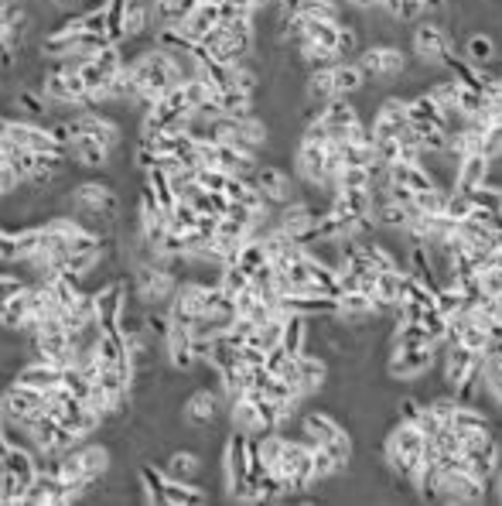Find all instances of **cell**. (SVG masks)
I'll list each match as a JSON object with an SVG mask.
<instances>
[{
	"instance_id": "cell-28",
	"label": "cell",
	"mask_w": 502,
	"mask_h": 506,
	"mask_svg": "<svg viewBox=\"0 0 502 506\" xmlns=\"http://www.w3.org/2000/svg\"><path fill=\"white\" fill-rule=\"evenodd\" d=\"M137 479H140V489H144V500H147V503L164 506V486H168L164 466H155V462L144 459V462L137 466Z\"/></svg>"
},
{
	"instance_id": "cell-53",
	"label": "cell",
	"mask_w": 502,
	"mask_h": 506,
	"mask_svg": "<svg viewBox=\"0 0 502 506\" xmlns=\"http://www.w3.org/2000/svg\"><path fill=\"white\" fill-rule=\"evenodd\" d=\"M479 284H482L485 294L496 298V294L502 291V267H492V264H489V267H479Z\"/></svg>"
},
{
	"instance_id": "cell-18",
	"label": "cell",
	"mask_w": 502,
	"mask_h": 506,
	"mask_svg": "<svg viewBox=\"0 0 502 506\" xmlns=\"http://www.w3.org/2000/svg\"><path fill=\"white\" fill-rule=\"evenodd\" d=\"M301 434H308L314 445H335L342 434H348V428L342 421H335L329 410H305L301 414Z\"/></svg>"
},
{
	"instance_id": "cell-50",
	"label": "cell",
	"mask_w": 502,
	"mask_h": 506,
	"mask_svg": "<svg viewBox=\"0 0 502 506\" xmlns=\"http://www.w3.org/2000/svg\"><path fill=\"white\" fill-rule=\"evenodd\" d=\"M472 202H475L479 209H499L502 213V185L485 181L482 189H475V192H472Z\"/></svg>"
},
{
	"instance_id": "cell-44",
	"label": "cell",
	"mask_w": 502,
	"mask_h": 506,
	"mask_svg": "<svg viewBox=\"0 0 502 506\" xmlns=\"http://www.w3.org/2000/svg\"><path fill=\"white\" fill-rule=\"evenodd\" d=\"M198 209H195L192 198H178V206L172 209V230H178V233H188V230H195L198 226Z\"/></svg>"
},
{
	"instance_id": "cell-21",
	"label": "cell",
	"mask_w": 502,
	"mask_h": 506,
	"mask_svg": "<svg viewBox=\"0 0 502 506\" xmlns=\"http://www.w3.org/2000/svg\"><path fill=\"white\" fill-rule=\"evenodd\" d=\"M0 468H7V472H14L24 486H31L35 483V476H38V451L31 445H0Z\"/></svg>"
},
{
	"instance_id": "cell-2",
	"label": "cell",
	"mask_w": 502,
	"mask_h": 506,
	"mask_svg": "<svg viewBox=\"0 0 502 506\" xmlns=\"http://www.w3.org/2000/svg\"><path fill=\"white\" fill-rule=\"evenodd\" d=\"M406 48H410V59H417L427 69H441L448 55L455 52V35L438 14H424L417 24H410Z\"/></svg>"
},
{
	"instance_id": "cell-48",
	"label": "cell",
	"mask_w": 502,
	"mask_h": 506,
	"mask_svg": "<svg viewBox=\"0 0 502 506\" xmlns=\"http://www.w3.org/2000/svg\"><path fill=\"white\" fill-rule=\"evenodd\" d=\"M421 322H424V329L431 332V339H434L438 346H441V342H448V329H451V322H448V315L441 312L438 305H434V308H427Z\"/></svg>"
},
{
	"instance_id": "cell-57",
	"label": "cell",
	"mask_w": 502,
	"mask_h": 506,
	"mask_svg": "<svg viewBox=\"0 0 502 506\" xmlns=\"http://www.w3.org/2000/svg\"><path fill=\"white\" fill-rule=\"evenodd\" d=\"M492 489H496V500L502 503V462L499 468H496V479H492Z\"/></svg>"
},
{
	"instance_id": "cell-33",
	"label": "cell",
	"mask_w": 502,
	"mask_h": 506,
	"mask_svg": "<svg viewBox=\"0 0 502 506\" xmlns=\"http://www.w3.org/2000/svg\"><path fill=\"white\" fill-rule=\"evenodd\" d=\"M389 346H397V350H417V346H438V342L431 339L424 322H404V325H393Z\"/></svg>"
},
{
	"instance_id": "cell-11",
	"label": "cell",
	"mask_w": 502,
	"mask_h": 506,
	"mask_svg": "<svg viewBox=\"0 0 502 506\" xmlns=\"http://www.w3.org/2000/svg\"><path fill=\"white\" fill-rule=\"evenodd\" d=\"M438 370H441V384L445 390H455L464 384V376L472 370H479V356L472 350H464L462 342H441L438 346Z\"/></svg>"
},
{
	"instance_id": "cell-7",
	"label": "cell",
	"mask_w": 502,
	"mask_h": 506,
	"mask_svg": "<svg viewBox=\"0 0 502 506\" xmlns=\"http://www.w3.org/2000/svg\"><path fill=\"white\" fill-rule=\"evenodd\" d=\"M250 181L267 195V202H271L273 209H280V206H288L294 198H301V181L290 178L277 161H267V157L260 161V168L253 172Z\"/></svg>"
},
{
	"instance_id": "cell-37",
	"label": "cell",
	"mask_w": 502,
	"mask_h": 506,
	"mask_svg": "<svg viewBox=\"0 0 502 506\" xmlns=\"http://www.w3.org/2000/svg\"><path fill=\"white\" fill-rule=\"evenodd\" d=\"M271 260V253H267V243L264 240H256V236H247L243 240V247H239V257H236V264L239 267H247V271H260L264 264Z\"/></svg>"
},
{
	"instance_id": "cell-26",
	"label": "cell",
	"mask_w": 502,
	"mask_h": 506,
	"mask_svg": "<svg viewBox=\"0 0 502 506\" xmlns=\"http://www.w3.org/2000/svg\"><path fill=\"white\" fill-rule=\"evenodd\" d=\"M79 455H82V466H86V476L99 483V479H106L110 472H113V451L106 442H82L79 445Z\"/></svg>"
},
{
	"instance_id": "cell-8",
	"label": "cell",
	"mask_w": 502,
	"mask_h": 506,
	"mask_svg": "<svg viewBox=\"0 0 502 506\" xmlns=\"http://www.w3.org/2000/svg\"><path fill=\"white\" fill-rule=\"evenodd\" d=\"M181 414H185V421H188L192 428H213L215 421L230 417V401L222 397V390L198 387L185 397Z\"/></svg>"
},
{
	"instance_id": "cell-45",
	"label": "cell",
	"mask_w": 502,
	"mask_h": 506,
	"mask_svg": "<svg viewBox=\"0 0 502 506\" xmlns=\"http://www.w3.org/2000/svg\"><path fill=\"white\" fill-rule=\"evenodd\" d=\"M359 52H363V31L352 28V24H342L339 45H335V55H339V59H356Z\"/></svg>"
},
{
	"instance_id": "cell-25",
	"label": "cell",
	"mask_w": 502,
	"mask_h": 506,
	"mask_svg": "<svg viewBox=\"0 0 502 506\" xmlns=\"http://www.w3.org/2000/svg\"><path fill=\"white\" fill-rule=\"evenodd\" d=\"M0 322H4V332H24V325L31 322V288L0 298Z\"/></svg>"
},
{
	"instance_id": "cell-30",
	"label": "cell",
	"mask_w": 502,
	"mask_h": 506,
	"mask_svg": "<svg viewBox=\"0 0 502 506\" xmlns=\"http://www.w3.org/2000/svg\"><path fill=\"white\" fill-rule=\"evenodd\" d=\"M209 489L198 486V483H181V479H168L164 486V506H198L209 503Z\"/></svg>"
},
{
	"instance_id": "cell-41",
	"label": "cell",
	"mask_w": 502,
	"mask_h": 506,
	"mask_svg": "<svg viewBox=\"0 0 502 506\" xmlns=\"http://www.w3.org/2000/svg\"><path fill=\"white\" fill-rule=\"evenodd\" d=\"M434 305L441 308V312L451 318V315H458V312H464L468 308V301H464V291L451 281V284H441L438 288V294H434Z\"/></svg>"
},
{
	"instance_id": "cell-32",
	"label": "cell",
	"mask_w": 502,
	"mask_h": 506,
	"mask_svg": "<svg viewBox=\"0 0 502 506\" xmlns=\"http://www.w3.org/2000/svg\"><path fill=\"white\" fill-rule=\"evenodd\" d=\"M215 106H219V114H222V117H250V114H256V97H250V93H243V89L230 86V89H219Z\"/></svg>"
},
{
	"instance_id": "cell-24",
	"label": "cell",
	"mask_w": 502,
	"mask_h": 506,
	"mask_svg": "<svg viewBox=\"0 0 502 506\" xmlns=\"http://www.w3.org/2000/svg\"><path fill=\"white\" fill-rule=\"evenodd\" d=\"M202 468H205V462H202V455L195 448H174V451H168V459H164L168 479H181V483H198Z\"/></svg>"
},
{
	"instance_id": "cell-6",
	"label": "cell",
	"mask_w": 502,
	"mask_h": 506,
	"mask_svg": "<svg viewBox=\"0 0 502 506\" xmlns=\"http://www.w3.org/2000/svg\"><path fill=\"white\" fill-rule=\"evenodd\" d=\"M434 367H438V346H417V350H397V346H389L387 376L393 384H417Z\"/></svg>"
},
{
	"instance_id": "cell-38",
	"label": "cell",
	"mask_w": 502,
	"mask_h": 506,
	"mask_svg": "<svg viewBox=\"0 0 502 506\" xmlns=\"http://www.w3.org/2000/svg\"><path fill=\"white\" fill-rule=\"evenodd\" d=\"M434 97H438V103L445 106V110H451L455 114V106H458V93H462V82L455 76H448L445 69H441V76L431 79V86H427Z\"/></svg>"
},
{
	"instance_id": "cell-46",
	"label": "cell",
	"mask_w": 502,
	"mask_h": 506,
	"mask_svg": "<svg viewBox=\"0 0 502 506\" xmlns=\"http://www.w3.org/2000/svg\"><path fill=\"white\" fill-rule=\"evenodd\" d=\"M62 387L69 390L72 397H79V401H86V397H89V390H93V380H89V376H86V373H82L76 363H72V367H65Z\"/></svg>"
},
{
	"instance_id": "cell-16",
	"label": "cell",
	"mask_w": 502,
	"mask_h": 506,
	"mask_svg": "<svg viewBox=\"0 0 502 506\" xmlns=\"http://www.w3.org/2000/svg\"><path fill=\"white\" fill-rule=\"evenodd\" d=\"M489 178H492V157H485L482 151L464 155L462 161H458V172H455V185H451V192L472 195L475 189H482Z\"/></svg>"
},
{
	"instance_id": "cell-4",
	"label": "cell",
	"mask_w": 502,
	"mask_h": 506,
	"mask_svg": "<svg viewBox=\"0 0 502 506\" xmlns=\"http://www.w3.org/2000/svg\"><path fill=\"white\" fill-rule=\"evenodd\" d=\"M65 213H76V215H120V195H116L113 178L106 175H89L72 185L69 192V209Z\"/></svg>"
},
{
	"instance_id": "cell-19",
	"label": "cell",
	"mask_w": 502,
	"mask_h": 506,
	"mask_svg": "<svg viewBox=\"0 0 502 506\" xmlns=\"http://www.w3.org/2000/svg\"><path fill=\"white\" fill-rule=\"evenodd\" d=\"M458 55L468 59L472 65H479V69H489V65H496L499 62V38L492 35V31H468L458 45Z\"/></svg>"
},
{
	"instance_id": "cell-31",
	"label": "cell",
	"mask_w": 502,
	"mask_h": 506,
	"mask_svg": "<svg viewBox=\"0 0 502 506\" xmlns=\"http://www.w3.org/2000/svg\"><path fill=\"white\" fill-rule=\"evenodd\" d=\"M301 89H305V99H308V103H318V106H325V103H331V99L339 97V93H335V76H331V69L305 72Z\"/></svg>"
},
{
	"instance_id": "cell-15",
	"label": "cell",
	"mask_w": 502,
	"mask_h": 506,
	"mask_svg": "<svg viewBox=\"0 0 502 506\" xmlns=\"http://www.w3.org/2000/svg\"><path fill=\"white\" fill-rule=\"evenodd\" d=\"M314 209H311L305 198H294V202H288V206H280L277 213H273V223H277V230H284V233H290L301 247L308 243V233L311 226H314Z\"/></svg>"
},
{
	"instance_id": "cell-29",
	"label": "cell",
	"mask_w": 502,
	"mask_h": 506,
	"mask_svg": "<svg viewBox=\"0 0 502 506\" xmlns=\"http://www.w3.org/2000/svg\"><path fill=\"white\" fill-rule=\"evenodd\" d=\"M215 24H222V7H219V4H198L192 18L181 24V31H185L192 41H202Z\"/></svg>"
},
{
	"instance_id": "cell-3",
	"label": "cell",
	"mask_w": 502,
	"mask_h": 506,
	"mask_svg": "<svg viewBox=\"0 0 502 506\" xmlns=\"http://www.w3.org/2000/svg\"><path fill=\"white\" fill-rule=\"evenodd\" d=\"M356 62L363 65V72L372 86H397V79L404 76V69L410 65V48H404L400 41H369L363 45V52L356 55Z\"/></svg>"
},
{
	"instance_id": "cell-36",
	"label": "cell",
	"mask_w": 502,
	"mask_h": 506,
	"mask_svg": "<svg viewBox=\"0 0 502 506\" xmlns=\"http://www.w3.org/2000/svg\"><path fill=\"white\" fill-rule=\"evenodd\" d=\"M219 288L230 294V298H239L243 291L253 288V274L247 271V267H239V264H222V271H219Z\"/></svg>"
},
{
	"instance_id": "cell-47",
	"label": "cell",
	"mask_w": 502,
	"mask_h": 506,
	"mask_svg": "<svg viewBox=\"0 0 502 506\" xmlns=\"http://www.w3.org/2000/svg\"><path fill=\"white\" fill-rule=\"evenodd\" d=\"M174 318H172V308L168 305H161V308H147V332L155 335V339H168V332H172Z\"/></svg>"
},
{
	"instance_id": "cell-40",
	"label": "cell",
	"mask_w": 502,
	"mask_h": 506,
	"mask_svg": "<svg viewBox=\"0 0 502 506\" xmlns=\"http://www.w3.org/2000/svg\"><path fill=\"white\" fill-rule=\"evenodd\" d=\"M485 97L482 89H472V86H462V93H458V106H455V114L462 120H479L485 114Z\"/></svg>"
},
{
	"instance_id": "cell-43",
	"label": "cell",
	"mask_w": 502,
	"mask_h": 506,
	"mask_svg": "<svg viewBox=\"0 0 502 506\" xmlns=\"http://www.w3.org/2000/svg\"><path fill=\"white\" fill-rule=\"evenodd\" d=\"M448 195H451V189H427V192H417V213H424V215H445L448 209Z\"/></svg>"
},
{
	"instance_id": "cell-20",
	"label": "cell",
	"mask_w": 502,
	"mask_h": 506,
	"mask_svg": "<svg viewBox=\"0 0 502 506\" xmlns=\"http://www.w3.org/2000/svg\"><path fill=\"white\" fill-rule=\"evenodd\" d=\"M331 380V367L325 356H314V352H301L297 356V390L311 397V393H322Z\"/></svg>"
},
{
	"instance_id": "cell-35",
	"label": "cell",
	"mask_w": 502,
	"mask_h": 506,
	"mask_svg": "<svg viewBox=\"0 0 502 506\" xmlns=\"http://www.w3.org/2000/svg\"><path fill=\"white\" fill-rule=\"evenodd\" d=\"M297 14L305 21H335V24H342L346 4L342 0H305Z\"/></svg>"
},
{
	"instance_id": "cell-5",
	"label": "cell",
	"mask_w": 502,
	"mask_h": 506,
	"mask_svg": "<svg viewBox=\"0 0 502 506\" xmlns=\"http://www.w3.org/2000/svg\"><path fill=\"white\" fill-rule=\"evenodd\" d=\"M134 277V298L144 308H161V305H172L174 291L181 284V277L172 274L161 260L157 264H140L130 271Z\"/></svg>"
},
{
	"instance_id": "cell-49",
	"label": "cell",
	"mask_w": 502,
	"mask_h": 506,
	"mask_svg": "<svg viewBox=\"0 0 502 506\" xmlns=\"http://www.w3.org/2000/svg\"><path fill=\"white\" fill-rule=\"evenodd\" d=\"M472 213H475V202H472V195H464V192H451V195H448V209H445L448 219H455V223H464V219H468Z\"/></svg>"
},
{
	"instance_id": "cell-23",
	"label": "cell",
	"mask_w": 502,
	"mask_h": 506,
	"mask_svg": "<svg viewBox=\"0 0 502 506\" xmlns=\"http://www.w3.org/2000/svg\"><path fill=\"white\" fill-rule=\"evenodd\" d=\"M406 106H410V123H438V127L451 131V120H455V114H451V110H445L431 89H421V93L406 97Z\"/></svg>"
},
{
	"instance_id": "cell-51",
	"label": "cell",
	"mask_w": 502,
	"mask_h": 506,
	"mask_svg": "<svg viewBox=\"0 0 502 506\" xmlns=\"http://www.w3.org/2000/svg\"><path fill=\"white\" fill-rule=\"evenodd\" d=\"M226 181H230V172L222 168H198V185L205 192H226Z\"/></svg>"
},
{
	"instance_id": "cell-9",
	"label": "cell",
	"mask_w": 502,
	"mask_h": 506,
	"mask_svg": "<svg viewBox=\"0 0 502 506\" xmlns=\"http://www.w3.org/2000/svg\"><path fill=\"white\" fill-rule=\"evenodd\" d=\"M250 442L253 434L232 428L226 438H222V479H226V493H230L236 483H243L250 476Z\"/></svg>"
},
{
	"instance_id": "cell-10",
	"label": "cell",
	"mask_w": 502,
	"mask_h": 506,
	"mask_svg": "<svg viewBox=\"0 0 502 506\" xmlns=\"http://www.w3.org/2000/svg\"><path fill=\"white\" fill-rule=\"evenodd\" d=\"M48 408V393H41L35 387H24L18 380H11L4 390V421H14V425H28L35 414Z\"/></svg>"
},
{
	"instance_id": "cell-39",
	"label": "cell",
	"mask_w": 502,
	"mask_h": 506,
	"mask_svg": "<svg viewBox=\"0 0 502 506\" xmlns=\"http://www.w3.org/2000/svg\"><path fill=\"white\" fill-rule=\"evenodd\" d=\"M455 342H462L464 350H472L475 356H485V352L492 350V342H496V339H492V335H489V332H485L482 325L472 318V322H468V325L458 332V339H455Z\"/></svg>"
},
{
	"instance_id": "cell-54",
	"label": "cell",
	"mask_w": 502,
	"mask_h": 506,
	"mask_svg": "<svg viewBox=\"0 0 502 506\" xmlns=\"http://www.w3.org/2000/svg\"><path fill=\"white\" fill-rule=\"evenodd\" d=\"M290 359H294V356H290V352L284 350V346H273V350L267 352V370L280 373V370H284V367L290 363Z\"/></svg>"
},
{
	"instance_id": "cell-17",
	"label": "cell",
	"mask_w": 502,
	"mask_h": 506,
	"mask_svg": "<svg viewBox=\"0 0 502 506\" xmlns=\"http://www.w3.org/2000/svg\"><path fill=\"white\" fill-rule=\"evenodd\" d=\"M322 123L329 127L335 140H342L348 127L363 123V110H359L356 97H335L331 103H325V110H322Z\"/></svg>"
},
{
	"instance_id": "cell-14",
	"label": "cell",
	"mask_w": 502,
	"mask_h": 506,
	"mask_svg": "<svg viewBox=\"0 0 502 506\" xmlns=\"http://www.w3.org/2000/svg\"><path fill=\"white\" fill-rule=\"evenodd\" d=\"M164 359H168V367L174 373H192L202 359H198V352H195V332L192 325H185V322H174L172 332H168V339H164Z\"/></svg>"
},
{
	"instance_id": "cell-55",
	"label": "cell",
	"mask_w": 502,
	"mask_h": 506,
	"mask_svg": "<svg viewBox=\"0 0 502 506\" xmlns=\"http://www.w3.org/2000/svg\"><path fill=\"white\" fill-rule=\"evenodd\" d=\"M346 7H352V11H376L383 0H342Z\"/></svg>"
},
{
	"instance_id": "cell-42",
	"label": "cell",
	"mask_w": 502,
	"mask_h": 506,
	"mask_svg": "<svg viewBox=\"0 0 502 506\" xmlns=\"http://www.w3.org/2000/svg\"><path fill=\"white\" fill-rule=\"evenodd\" d=\"M369 185H372V172H369V168L346 164L339 181H335V192H356V189H369Z\"/></svg>"
},
{
	"instance_id": "cell-58",
	"label": "cell",
	"mask_w": 502,
	"mask_h": 506,
	"mask_svg": "<svg viewBox=\"0 0 502 506\" xmlns=\"http://www.w3.org/2000/svg\"><path fill=\"white\" fill-rule=\"evenodd\" d=\"M202 4H219V7H222V4H226V0H202Z\"/></svg>"
},
{
	"instance_id": "cell-12",
	"label": "cell",
	"mask_w": 502,
	"mask_h": 506,
	"mask_svg": "<svg viewBox=\"0 0 502 506\" xmlns=\"http://www.w3.org/2000/svg\"><path fill=\"white\" fill-rule=\"evenodd\" d=\"M489 483L482 479H475L468 468H451L445 472V479H441V503H455V506H464V503H485L489 500Z\"/></svg>"
},
{
	"instance_id": "cell-1",
	"label": "cell",
	"mask_w": 502,
	"mask_h": 506,
	"mask_svg": "<svg viewBox=\"0 0 502 506\" xmlns=\"http://www.w3.org/2000/svg\"><path fill=\"white\" fill-rule=\"evenodd\" d=\"M130 72H134L137 86H140V97H144L147 106H151L157 97H164L168 89L185 82V72H181L178 59H174L172 52L157 48V45H151L140 59L130 62Z\"/></svg>"
},
{
	"instance_id": "cell-22",
	"label": "cell",
	"mask_w": 502,
	"mask_h": 506,
	"mask_svg": "<svg viewBox=\"0 0 502 506\" xmlns=\"http://www.w3.org/2000/svg\"><path fill=\"white\" fill-rule=\"evenodd\" d=\"M62 376H65V370L62 367H55V363H48V359H28L24 367L18 370V384H24V387H35L41 390V393H52V390L62 387Z\"/></svg>"
},
{
	"instance_id": "cell-56",
	"label": "cell",
	"mask_w": 502,
	"mask_h": 506,
	"mask_svg": "<svg viewBox=\"0 0 502 506\" xmlns=\"http://www.w3.org/2000/svg\"><path fill=\"white\" fill-rule=\"evenodd\" d=\"M273 4H277V7H280V11H288V14H297V11H301V4H305V0H273Z\"/></svg>"
},
{
	"instance_id": "cell-34",
	"label": "cell",
	"mask_w": 502,
	"mask_h": 506,
	"mask_svg": "<svg viewBox=\"0 0 502 506\" xmlns=\"http://www.w3.org/2000/svg\"><path fill=\"white\" fill-rule=\"evenodd\" d=\"M331 209H339V213H348V215H372V192L369 189H356V192H335L331 198Z\"/></svg>"
},
{
	"instance_id": "cell-52",
	"label": "cell",
	"mask_w": 502,
	"mask_h": 506,
	"mask_svg": "<svg viewBox=\"0 0 502 506\" xmlns=\"http://www.w3.org/2000/svg\"><path fill=\"white\" fill-rule=\"evenodd\" d=\"M482 155L485 157H502V123H485L482 134Z\"/></svg>"
},
{
	"instance_id": "cell-27",
	"label": "cell",
	"mask_w": 502,
	"mask_h": 506,
	"mask_svg": "<svg viewBox=\"0 0 502 506\" xmlns=\"http://www.w3.org/2000/svg\"><path fill=\"white\" fill-rule=\"evenodd\" d=\"M331 76H335V93L339 97H359L369 86L366 72H363V65L356 59H342L331 69Z\"/></svg>"
},
{
	"instance_id": "cell-13",
	"label": "cell",
	"mask_w": 502,
	"mask_h": 506,
	"mask_svg": "<svg viewBox=\"0 0 502 506\" xmlns=\"http://www.w3.org/2000/svg\"><path fill=\"white\" fill-rule=\"evenodd\" d=\"M294 178L301 185H325V161H329V144H311V140H297L294 144Z\"/></svg>"
}]
</instances>
